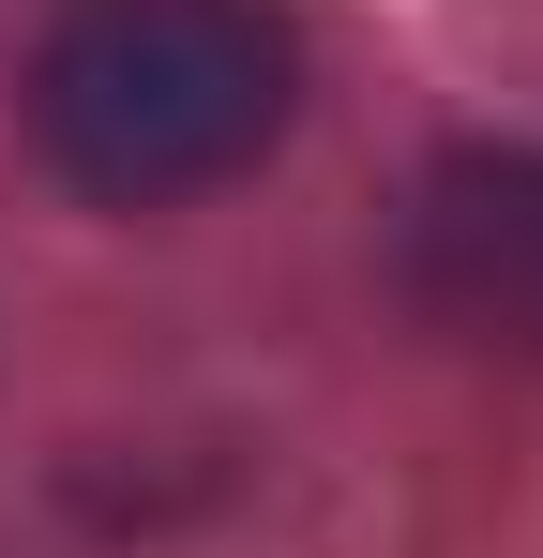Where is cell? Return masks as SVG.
Returning a JSON list of instances; mask_svg holds the SVG:
<instances>
[{
	"instance_id": "obj_2",
	"label": "cell",
	"mask_w": 543,
	"mask_h": 558,
	"mask_svg": "<svg viewBox=\"0 0 543 558\" xmlns=\"http://www.w3.org/2000/svg\"><path fill=\"white\" fill-rule=\"evenodd\" d=\"M393 272L452 348L543 363V151H438L408 182Z\"/></svg>"
},
{
	"instance_id": "obj_1",
	"label": "cell",
	"mask_w": 543,
	"mask_h": 558,
	"mask_svg": "<svg viewBox=\"0 0 543 558\" xmlns=\"http://www.w3.org/2000/svg\"><path fill=\"white\" fill-rule=\"evenodd\" d=\"M302 92V46L272 0H61L31 46V136L106 211L242 182Z\"/></svg>"
}]
</instances>
